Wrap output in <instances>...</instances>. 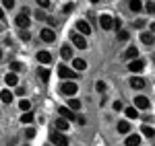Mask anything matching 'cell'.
I'll return each instance as SVG.
<instances>
[{"label":"cell","instance_id":"27","mask_svg":"<svg viewBox=\"0 0 155 146\" xmlns=\"http://www.w3.org/2000/svg\"><path fill=\"white\" fill-rule=\"evenodd\" d=\"M141 130H143V136H147V138H151V136H155V130L151 128V126H143Z\"/></svg>","mask_w":155,"mask_h":146},{"label":"cell","instance_id":"41","mask_svg":"<svg viewBox=\"0 0 155 146\" xmlns=\"http://www.w3.org/2000/svg\"><path fill=\"white\" fill-rule=\"evenodd\" d=\"M17 95H19V97H21V95H25V89H23V86H19V89H17Z\"/></svg>","mask_w":155,"mask_h":146},{"label":"cell","instance_id":"39","mask_svg":"<svg viewBox=\"0 0 155 146\" xmlns=\"http://www.w3.org/2000/svg\"><path fill=\"white\" fill-rule=\"evenodd\" d=\"M72 8H74V4H72V2H71V4H66V6H64V12H71Z\"/></svg>","mask_w":155,"mask_h":146},{"label":"cell","instance_id":"15","mask_svg":"<svg viewBox=\"0 0 155 146\" xmlns=\"http://www.w3.org/2000/svg\"><path fill=\"white\" fill-rule=\"evenodd\" d=\"M72 68L81 72V70H85V68H87V62H85L83 58H74V60H72Z\"/></svg>","mask_w":155,"mask_h":146},{"label":"cell","instance_id":"19","mask_svg":"<svg viewBox=\"0 0 155 146\" xmlns=\"http://www.w3.org/2000/svg\"><path fill=\"white\" fill-rule=\"evenodd\" d=\"M130 11L139 14V12L143 11V2H141V0H130Z\"/></svg>","mask_w":155,"mask_h":146},{"label":"cell","instance_id":"33","mask_svg":"<svg viewBox=\"0 0 155 146\" xmlns=\"http://www.w3.org/2000/svg\"><path fill=\"white\" fill-rule=\"evenodd\" d=\"M25 136H27L29 140H31V138H35V130H31V128H29V130H25Z\"/></svg>","mask_w":155,"mask_h":146},{"label":"cell","instance_id":"22","mask_svg":"<svg viewBox=\"0 0 155 146\" xmlns=\"http://www.w3.org/2000/svg\"><path fill=\"white\" fill-rule=\"evenodd\" d=\"M4 80H6V85H8V86H17V82H19V78H17V74H15V72L6 74V78H4Z\"/></svg>","mask_w":155,"mask_h":146},{"label":"cell","instance_id":"31","mask_svg":"<svg viewBox=\"0 0 155 146\" xmlns=\"http://www.w3.org/2000/svg\"><path fill=\"white\" fill-rule=\"evenodd\" d=\"M21 68H23V66H21V62H12V64H11V70H12V72H15V74L19 72Z\"/></svg>","mask_w":155,"mask_h":146},{"label":"cell","instance_id":"1","mask_svg":"<svg viewBox=\"0 0 155 146\" xmlns=\"http://www.w3.org/2000/svg\"><path fill=\"white\" fill-rule=\"evenodd\" d=\"M50 142L54 146H68L71 144L68 136L64 134V132H58V130H52V132H50Z\"/></svg>","mask_w":155,"mask_h":146},{"label":"cell","instance_id":"17","mask_svg":"<svg viewBox=\"0 0 155 146\" xmlns=\"http://www.w3.org/2000/svg\"><path fill=\"white\" fill-rule=\"evenodd\" d=\"M141 41H143L145 45H153V41H155V37H153V33H141Z\"/></svg>","mask_w":155,"mask_h":146},{"label":"cell","instance_id":"16","mask_svg":"<svg viewBox=\"0 0 155 146\" xmlns=\"http://www.w3.org/2000/svg\"><path fill=\"white\" fill-rule=\"evenodd\" d=\"M37 62H41V64H50V62H52V56H50L48 51H37Z\"/></svg>","mask_w":155,"mask_h":146},{"label":"cell","instance_id":"7","mask_svg":"<svg viewBox=\"0 0 155 146\" xmlns=\"http://www.w3.org/2000/svg\"><path fill=\"white\" fill-rule=\"evenodd\" d=\"M58 113L62 120H66V122H74L77 120V113H72L68 107H58Z\"/></svg>","mask_w":155,"mask_h":146},{"label":"cell","instance_id":"40","mask_svg":"<svg viewBox=\"0 0 155 146\" xmlns=\"http://www.w3.org/2000/svg\"><path fill=\"white\" fill-rule=\"evenodd\" d=\"M134 25H137V27L141 29V27H145V21H143V19H139V21H134Z\"/></svg>","mask_w":155,"mask_h":146},{"label":"cell","instance_id":"12","mask_svg":"<svg viewBox=\"0 0 155 146\" xmlns=\"http://www.w3.org/2000/svg\"><path fill=\"white\" fill-rule=\"evenodd\" d=\"M15 23H17V27H21V29H27V27H29V17H27V14H19V17L15 19Z\"/></svg>","mask_w":155,"mask_h":146},{"label":"cell","instance_id":"44","mask_svg":"<svg viewBox=\"0 0 155 146\" xmlns=\"http://www.w3.org/2000/svg\"><path fill=\"white\" fill-rule=\"evenodd\" d=\"M0 58H2V49H0Z\"/></svg>","mask_w":155,"mask_h":146},{"label":"cell","instance_id":"35","mask_svg":"<svg viewBox=\"0 0 155 146\" xmlns=\"http://www.w3.org/2000/svg\"><path fill=\"white\" fill-rule=\"evenodd\" d=\"M12 6H15V0H4V8H8V11H11Z\"/></svg>","mask_w":155,"mask_h":146},{"label":"cell","instance_id":"8","mask_svg":"<svg viewBox=\"0 0 155 146\" xmlns=\"http://www.w3.org/2000/svg\"><path fill=\"white\" fill-rule=\"evenodd\" d=\"M41 39H44L46 43H52V41L56 39V33H54V29H50V27L41 29Z\"/></svg>","mask_w":155,"mask_h":146},{"label":"cell","instance_id":"2","mask_svg":"<svg viewBox=\"0 0 155 146\" xmlns=\"http://www.w3.org/2000/svg\"><path fill=\"white\" fill-rule=\"evenodd\" d=\"M71 41L74 48L79 49H87V41H85V37L81 35V33H77V31H71Z\"/></svg>","mask_w":155,"mask_h":146},{"label":"cell","instance_id":"14","mask_svg":"<svg viewBox=\"0 0 155 146\" xmlns=\"http://www.w3.org/2000/svg\"><path fill=\"white\" fill-rule=\"evenodd\" d=\"M124 144H126V146H141V136H139V134H132V136H128Z\"/></svg>","mask_w":155,"mask_h":146},{"label":"cell","instance_id":"10","mask_svg":"<svg viewBox=\"0 0 155 146\" xmlns=\"http://www.w3.org/2000/svg\"><path fill=\"white\" fill-rule=\"evenodd\" d=\"M134 105H137V109H147L149 107V99L139 95V97H134Z\"/></svg>","mask_w":155,"mask_h":146},{"label":"cell","instance_id":"9","mask_svg":"<svg viewBox=\"0 0 155 146\" xmlns=\"http://www.w3.org/2000/svg\"><path fill=\"white\" fill-rule=\"evenodd\" d=\"M77 33L89 35V33H91V25L87 23V21H79V23H77Z\"/></svg>","mask_w":155,"mask_h":146},{"label":"cell","instance_id":"42","mask_svg":"<svg viewBox=\"0 0 155 146\" xmlns=\"http://www.w3.org/2000/svg\"><path fill=\"white\" fill-rule=\"evenodd\" d=\"M2 19H4V8L0 6V21H2Z\"/></svg>","mask_w":155,"mask_h":146},{"label":"cell","instance_id":"34","mask_svg":"<svg viewBox=\"0 0 155 146\" xmlns=\"http://www.w3.org/2000/svg\"><path fill=\"white\" fill-rule=\"evenodd\" d=\"M95 89L99 91V93H104V91H106V82H101V80H99V82L95 85Z\"/></svg>","mask_w":155,"mask_h":146},{"label":"cell","instance_id":"20","mask_svg":"<svg viewBox=\"0 0 155 146\" xmlns=\"http://www.w3.org/2000/svg\"><path fill=\"white\" fill-rule=\"evenodd\" d=\"M37 76H39L44 82H48L50 80V70L48 68H37Z\"/></svg>","mask_w":155,"mask_h":146},{"label":"cell","instance_id":"18","mask_svg":"<svg viewBox=\"0 0 155 146\" xmlns=\"http://www.w3.org/2000/svg\"><path fill=\"white\" fill-rule=\"evenodd\" d=\"M60 54H62V58H64V60H71V58H72V48L66 43V45H62Z\"/></svg>","mask_w":155,"mask_h":146},{"label":"cell","instance_id":"4","mask_svg":"<svg viewBox=\"0 0 155 146\" xmlns=\"http://www.w3.org/2000/svg\"><path fill=\"white\" fill-rule=\"evenodd\" d=\"M128 70H130V72H143V70H145V60H141V58H134V60H130V64H128Z\"/></svg>","mask_w":155,"mask_h":146},{"label":"cell","instance_id":"25","mask_svg":"<svg viewBox=\"0 0 155 146\" xmlns=\"http://www.w3.org/2000/svg\"><path fill=\"white\" fill-rule=\"evenodd\" d=\"M0 99H2V103H11L12 101V93L11 91H2V93H0Z\"/></svg>","mask_w":155,"mask_h":146},{"label":"cell","instance_id":"29","mask_svg":"<svg viewBox=\"0 0 155 146\" xmlns=\"http://www.w3.org/2000/svg\"><path fill=\"white\" fill-rule=\"evenodd\" d=\"M29 107H31V103H29L27 99H21V103H19V109H21V111H29Z\"/></svg>","mask_w":155,"mask_h":146},{"label":"cell","instance_id":"37","mask_svg":"<svg viewBox=\"0 0 155 146\" xmlns=\"http://www.w3.org/2000/svg\"><path fill=\"white\" fill-rule=\"evenodd\" d=\"M21 39L23 41H29V31H21Z\"/></svg>","mask_w":155,"mask_h":146},{"label":"cell","instance_id":"23","mask_svg":"<svg viewBox=\"0 0 155 146\" xmlns=\"http://www.w3.org/2000/svg\"><path fill=\"white\" fill-rule=\"evenodd\" d=\"M137 56H139V49H137V48H128V49H126V54H124L126 60H134Z\"/></svg>","mask_w":155,"mask_h":146},{"label":"cell","instance_id":"13","mask_svg":"<svg viewBox=\"0 0 155 146\" xmlns=\"http://www.w3.org/2000/svg\"><path fill=\"white\" fill-rule=\"evenodd\" d=\"M54 128H56L58 132H66L71 126H68V122H66V120H62V117H60V120H56V122H54Z\"/></svg>","mask_w":155,"mask_h":146},{"label":"cell","instance_id":"38","mask_svg":"<svg viewBox=\"0 0 155 146\" xmlns=\"http://www.w3.org/2000/svg\"><path fill=\"white\" fill-rule=\"evenodd\" d=\"M114 109H116V111H122L124 107H122V103H120V101H116V103H114Z\"/></svg>","mask_w":155,"mask_h":146},{"label":"cell","instance_id":"36","mask_svg":"<svg viewBox=\"0 0 155 146\" xmlns=\"http://www.w3.org/2000/svg\"><path fill=\"white\" fill-rule=\"evenodd\" d=\"M37 4H39V6H44V8H48V6H50V0H37Z\"/></svg>","mask_w":155,"mask_h":146},{"label":"cell","instance_id":"46","mask_svg":"<svg viewBox=\"0 0 155 146\" xmlns=\"http://www.w3.org/2000/svg\"><path fill=\"white\" fill-rule=\"evenodd\" d=\"M153 2H155V0H153Z\"/></svg>","mask_w":155,"mask_h":146},{"label":"cell","instance_id":"24","mask_svg":"<svg viewBox=\"0 0 155 146\" xmlns=\"http://www.w3.org/2000/svg\"><path fill=\"white\" fill-rule=\"evenodd\" d=\"M118 132L120 134H128V132H130V123L128 122H118Z\"/></svg>","mask_w":155,"mask_h":146},{"label":"cell","instance_id":"6","mask_svg":"<svg viewBox=\"0 0 155 146\" xmlns=\"http://www.w3.org/2000/svg\"><path fill=\"white\" fill-rule=\"evenodd\" d=\"M58 76L60 78H77V72L71 70V68H66L64 64H60L58 66Z\"/></svg>","mask_w":155,"mask_h":146},{"label":"cell","instance_id":"11","mask_svg":"<svg viewBox=\"0 0 155 146\" xmlns=\"http://www.w3.org/2000/svg\"><path fill=\"white\" fill-rule=\"evenodd\" d=\"M130 86L134 89V91H141L145 86V78H141V76H132L130 78Z\"/></svg>","mask_w":155,"mask_h":146},{"label":"cell","instance_id":"21","mask_svg":"<svg viewBox=\"0 0 155 146\" xmlns=\"http://www.w3.org/2000/svg\"><path fill=\"white\" fill-rule=\"evenodd\" d=\"M68 109H71V111H79V109H81V101H79V99H71V97H68Z\"/></svg>","mask_w":155,"mask_h":146},{"label":"cell","instance_id":"30","mask_svg":"<svg viewBox=\"0 0 155 146\" xmlns=\"http://www.w3.org/2000/svg\"><path fill=\"white\" fill-rule=\"evenodd\" d=\"M145 11L149 12V14H155V2H153V0H151V2H147V4H145Z\"/></svg>","mask_w":155,"mask_h":146},{"label":"cell","instance_id":"43","mask_svg":"<svg viewBox=\"0 0 155 146\" xmlns=\"http://www.w3.org/2000/svg\"><path fill=\"white\" fill-rule=\"evenodd\" d=\"M149 29H151V31H155V23H151V25H149Z\"/></svg>","mask_w":155,"mask_h":146},{"label":"cell","instance_id":"32","mask_svg":"<svg viewBox=\"0 0 155 146\" xmlns=\"http://www.w3.org/2000/svg\"><path fill=\"white\" fill-rule=\"evenodd\" d=\"M118 39H120V41H126V39H128V33L122 31V29H118Z\"/></svg>","mask_w":155,"mask_h":146},{"label":"cell","instance_id":"3","mask_svg":"<svg viewBox=\"0 0 155 146\" xmlns=\"http://www.w3.org/2000/svg\"><path fill=\"white\" fill-rule=\"evenodd\" d=\"M77 91H79V86H77V82H72V80H66V82L62 85V93L68 95V97L77 95Z\"/></svg>","mask_w":155,"mask_h":146},{"label":"cell","instance_id":"5","mask_svg":"<svg viewBox=\"0 0 155 146\" xmlns=\"http://www.w3.org/2000/svg\"><path fill=\"white\" fill-rule=\"evenodd\" d=\"M99 25H101L104 31H110V29H114V19L110 14H101L99 17Z\"/></svg>","mask_w":155,"mask_h":146},{"label":"cell","instance_id":"45","mask_svg":"<svg viewBox=\"0 0 155 146\" xmlns=\"http://www.w3.org/2000/svg\"><path fill=\"white\" fill-rule=\"evenodd\" d=\"M91 2H99V0H91Z\"/></svg>","mask_w":155,"mask_h":146},{"label":"cell","instance_id":"26","mask_svg":"<svg viewBox=\"0 0 155 146\" xmlns=\"http://www.w3.org/2000/svg\"><path fill=\"white\" fill-rule=\"evenodd\" d=\"M124 113H126V117L128 120H134L139 113H137V107H128V109H124Z\"/></svg>","mask_w":155,"mask_h":146},{"label":"cell","instance_id":"28","mask_svg":"<svg viewBox=\"0 0 155 146\" xmlns=\"http://www.w3.org/2000/svg\"><path fill=\"white\" fill-rule=\"evenodd\" d=\"M21 122H23V123H31V122H33V113L25 111L23 115H21Z\"/></svg>","mask_w":155,"mask_h":146}]
</instances>
